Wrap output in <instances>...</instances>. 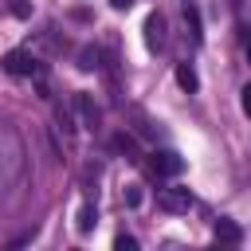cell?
Here are the masks:
<instances>
[{
  "label": "cell",
  "instance_id": "15",
  "mask_svg": "<svg viewBox=\"0 0 251 251\" xmlns=\"http://www.w3.org/2000/svg\"><path fill=\"white\" fill-rule=\"evenodd\" d=\"M239 106H243V114L251 118V82H247V86L239 90Z\"/></svg>",
  "mask_w": 251,
  "mask_h": 251
},
{
  "label": "cell",
  "instance_id": "6",
  "mask_svg": "<svg viewBox=\"0 0 251 251\" xmlns=\"http://www.w3.org/2000/svg\"><path fill=\"white\" fill-rule=\"evenodd\" d=\"M75 106H78V114L86 118V126L94 129V126H98V106H94V98H90L86 90H78V94H75Z\"/></svg>",
  "mask_w": 251,
  "mask_h": 251
},
{
  "label": "cell",
  "instance_id": "17",
  "mask_svg": "<svg viewBox=\"0 0 251 251\" xmlns=\"http://www.w3.org/2000/svg\"><path fill=\"white\" fill-rule=\"evenodd\" d=\"M243 55H247V63H251V39H247V43H243Z\"/></svg>",
  "mask_w": 251,
  "mask_h": 251
},
{
  "label": "cell",
  "instance_id": "13",
  "mask_svg": "<svg viewBox=\"0 0 251 251\" xmlns=\"http://www.w3.org/2000/svg\"><path fill=\"white\" fill-rule=\"evenodd\" d=\"M12 16H16V20H27V16H31V4H27V0H12Z\"/></svg>",
  "mask_w": 251,
  "mask_h": 251
},
{
  "label": "cell",
  "instance_id": "18",
  "mask_svg": "<svg viewBox=\"0 0 251 251\" xmlns=\"http://www.w3.org/2000/svg\"><path fill=\"white\" fill-rule=\"evenodd\" d=\"M227 4H231V8H235V4H239V0H227Z\"/></svg>",
  "mask_w": 251,
  "mask_h": 251
},
{
  "label": "cell",
  "instance_id": "12",
  "mask_svg": "<svg viewBox=\"0 0 251 251\" xmlns=\"http://www.w3.org/2000/svg\"><path fill=\"white\" fill-rule=\"evenodd\" d=\"M114 251H137V239L133 235H118L114 239Z\"/></svg>",
  "mask_w": 251,
  "mask_h": 251
},
{
  "label": "cell",
  "instance_id": "3",
  "mask_svg": "<svg viewBox=\"0 0 251 251\" xmlns=\"http://www.w3.org/2000/svg\"><path fill=\"white\" fill-rule=\"evenodd\" d=\"M149 165H153L157 176H176V173L184 169V161H180L173 149H157V153H149Z\"/></svg>",
  "mask_w": 251,
  "mask_h": 251
},
{
  "label": "cell",
  "instance_id": "1",
  "mask_svg": "<svg viewBox=\"0 0 251 251\" xmlns=\"http://www.w3.org/2000/svg\"><path fill=\"white\" fill-rule=\"evenodd\" d=\"M0 67H4L12 78H35V75H39V59H35L31 51H20V47L8 51V55L0 59Z\"/></svg>",
  "mask_w": 251,
  "mask_h": 251
},
{
  "label": "cell",
  "instance_id": "9",
  "mask_svg": "<svg viewBox=\"0 0 251 251\" xmlns=\"http://www.w3.org/2000/svg\"><path fill=\"white\" fill-rule=\"evenodd\" d=\"M184 27H188V35H192V43H200L204 39V31H200V12L184 0Z\"/></svg>",
  "mask_w": 251,
  "mask_h": 251
},
{
  "label": "cell",
  "instance_id": "14",
  "mask_svg": "<svg viewBox=\"0 0 251 251\" xmlns=\"http://www.w3.org/2000/svg\"><path fill=\"white\" fill-rule=\"evenodd\" d=\"M78 67H82V71H94V67H98V51H90V47H86V51H82V63H78Z\"/></svg>",
  "mask_w": 251,
  "mask_h": 251
},
{
  "label": "cell",
  "instance_id": "7",
  "mask_svg": "<svg viewBox=\"0 0 251 251\" xmlns=\"http://www.w3.org/2000/svg\"><path fill=\"white\" fill-rule=\"evenodd\" d=\"M110 145H114L118 153H126V161H141V149H137V141H133L126 129H122V133H114V141H110Z\"/></svg>",
  "mask_w": 251,
  "mask_h": 251
},
{
  "label": "cell",
  "instance_id": "4",
  "mask_svg": "<svg viewBox=\"0 0 251 251\" xmlns=\"http://www.w3.org/2000/svg\"><path fill=\"white\" fill-rule=\"evenodd\" d=\"M161 43H165V20L153 12V16L145 20V47H149V51H157Z\"/></svg>",
  "mask_w": 251,
  "mask_h": 251
},
{
  "label": "cell",
  "instance_id": "10",
  "mask_svg": "<svg viewBox=\"0 0 251 251\" xmlns=\"http://www.w3.org/2000/svg\"><path fill=\"white\" fill-rule=\"evenodd\" d=\"M176 82H180V90H188V94L200 86V78H196V71H192L188 63H180V67H176Z\"/></svg>",
  "mask_w": 251,
  "mask_h": 251
},
{
  "label": "cell",
  "instance_id": "8",
  "mask_svg": "<svg viewBox=\"0 0 251 251\" xmlns=\"http://www.w3.org/2000/svg\"><path fill=\"white\" fill-rule=\"evenodd\" d=\"M94 224H98L94 204H82V208H78V216H75V231H78V235H90V231H94Z\"/></svg>",
  "mask_w": 251,
  "mask_h": 251
},
{
  "label": "cell",
  "instance_id": "11",
  "mask_svg": "<svg viewBox=\"0 0 251 251\" xmlns=\"http://www.w3.org/2000/svg\"><path fill=\"white\" fill-rule=\"evenodd\" d=\"M122 200H126L129 208H137V204H141V188H137V184H126V192H122Z\"/></svg>",
  "mask_w": 251,
  "mask_h": 251
},
{
  "label": "cell",
  "instance_id": "5",
  "mask_svg": "<svg viewBox=\"0 0 251 251\" xmlns=\"http://www.w3.org/2000/svg\"><path fill=\"white\" fill-rule=\"evenodd\" d=\"M212 235H216L220 243H239V239H243V227H239L235 220H216V224H212Z\"/></svg>",
  "mask_w": 251,
  "mask_h": 251
},
{
  "label": "cell",
  "instance_id": "16",
  "mask_svg": "<svg viewBox=\"0 0 251 251\" xmlns=\"http://www.w3.org/2000/svg\"><path fill=\"white\" fill-rule=\"evenodd\" d=\"M129 4H133V0H110V8H118V12H126Z\"/></svg>",
  "mask_w": 251,
  "mask_h": 251
},
{
  "label": "cell",
  "instance_id": "2",
  "mask_svg": "<svg viewBox=\"0 0 251 251\" xmlns=\"http://www.w3.org/2000/svg\"><path fill=\"white\" fill-rule=\"evenodd\" d=\"M157 204H161L165 212H188V208H192V192L180 188V184H173V188H161Z\"/></svg>",
  "mask_w": 251,
  "mask_h": 251
}]
</instances>
